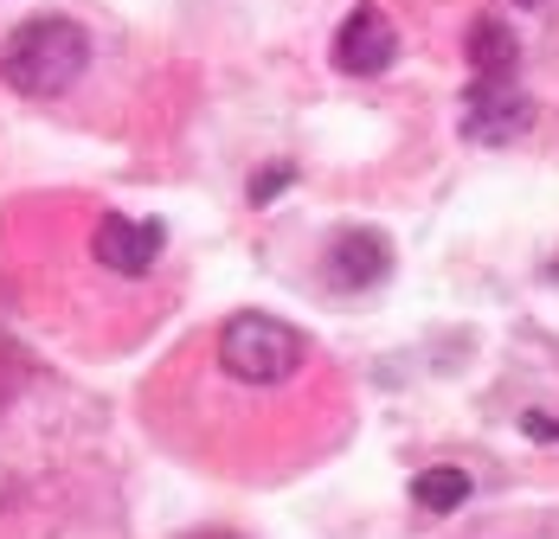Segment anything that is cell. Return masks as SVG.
<instances>
[{
    "label": "cell",
    "instance_id": "8",
    "mask_svg": "<svg viewBox=\"0 0 559 539\" xmlns=\"http://www.w3.org/2000/svg\"><path fill=\"white\" fill-rule=\"evenodd\" d=\"M469 488H476V476H469V469H456V463H438V469H418V482H412V501H418L425 514H456V507L469 501Z\"/></svg>",
    "mask_w": 559,
    "mask_h": 539
},
{
    "label": "cell",
    "instance_id": "7",
    "mask_svg": "<svg viewBox=\"0 0 559 539\" xmlns=\"http://www.w3.org/2000/svg\"><path fill=\"white\" fill-rule=\"evenodd\" d=\"M463 58L476 71V84H508L514 64H521V39H514V26H508L502 13H483V20H469Z\"/></svg>",
    "mask_w": 559,
    "mask_h": 539
},
{
    "label": "cell",
    "instance_id": "2",
    "mask_svg": "<svg viewBox=\"0 0 559 539\" xmlns=\"http://www.w3.org/2000/svg\"><path fill=\"white\" fill-rule=\"evenodd\" d=\"M302 360H309L302 334L277 315H231L219 327V367L238 385H283L302 373Z\"/></svg>",
    "mask_w": 559,
    "mask_h": 539
},
{
    "label": "cell",
    "instance_id": "10",
    "mask_svg": "<svg viewBox=\"0 0 559 539\" xmlns=\"http://www.w3.org/2000/svg\"><path fill=\"white\" fill-rule=\"evenodd\" d=\"M521 431L534 436V443H559V418H547V411H527V418H521Z\"/></svg>",
    "mask_w": 559,
    "mask_h": 539
},
{
    "label": "cell",
    "instance_id": "12",
    "mask_svg": "<svg viewBox=\"0 0 559 539\" xmlns=\"http://www.w3.org/2000/svg\"><path fill=\"white\" fill-rule=\"evenodd\" d=\"M514 7H540V0H514Z\"/></svg>",
    "mask_w": 559,
    "mask_h": 539
},
{
    "label": "cell",
    "instance_id": "5",
    "mask_svg": "<svg viewBox=\"0 0 559 539\" xmlns=\"http://www.w3.org/2000/svg\"><path fill=\"white\" fill-rule=\"evenodd\" d=\"M162 244H168V231H162V218H122L110 213L97 231H91V257L116 276H148L155 257H162Z\"/></svg>",
    "mask_w": 559,
    "mask_h": 539
},
{
    "label": "cell",
    "instance_id": "9",
    "mask_svg": "<svg viewBox=\"0 0 559 539\" xmlns=\"http://www.w3.org/2000/svg\"><path fill=\"white\" fill-rule=\"evenodd\" d=\"M283 187H296V167H289V161L258 167V173H251V206H271V200L283 193Z\"/></svg>",
    "mask_w": 559,
    "mask_h": 539
},
{
    "label": "cell",
    "instance_id": "6",
    "mask_svg": "<svg viewBox=\"0 0 559 539\" xmlns=\"http://www.w3.org/2000/svg\"><path fill=\"white\" fill-rule=\"evenodd\" d=\"M322 270H329L335 289H373V283H386V270H392L386 231H373V225H341L335 238H329V251H322Z\"/></svg>",
    "mask_w": 559,
    "mask_h": 539
},
{
    "label": "cell",
    "instance_id": "1",
    "mask_svg": "<svg viewBox=\"0 0 559 539\" xmlns=\"http://www.w3.org/2000/svg\"><path fill=\"white\" fill-rule=\"evenodd\" d=\"M84 71H91V33H84L71 13H39V20L13 26L7 46H0V77H7V91H20V97H33V104L64 97Z\"/></svg>",
    "mask_w": 559,
    "mask_h": 539
},
{
    "label": "cell",
    "instance_id": "3",
    "mask_svg": "<svg viewBox=\"0 0 559 539\" xmlns=\"http://www.w3.org/2000/svg\"><path fill=\"white\" fill-rule=\"evenodd\" d=\"M527 129H534V97H521L514 84H469V97H463V142L508 148Z\"/></svg>",
    "mask_w": 559,
    "mask_h": 539
},
{
    "label": "cell",
    "instance_id": "11",
    "mask_svg": "<svg viewBox=\"0 0 559 539\" xmlns=\"http://www.w3.org/2000/svg\"><path fill=\"white\" fill-rule=\"evenodd\" d=\"M187 539H245V534H231V527H193Z\"/></svg>",
    "mask_w": 559,
    "mask_h": 539
},
{
    "label": "cell",
    "instance_id": "4",
    "mask_svg": "<svg viewBox=\"0 0 559 539\" xmlns=\"http://www.w3.org/2000/svg\"><path fill=\"white\" fill-rule=\"evenodd\" d=\"M392 58H399V26L373 0H360L335 33V64L347 77H380V71H392Z\"/></svg>",
    "mask_w": 559,
    "mask_h": 539
}]
</instances>
